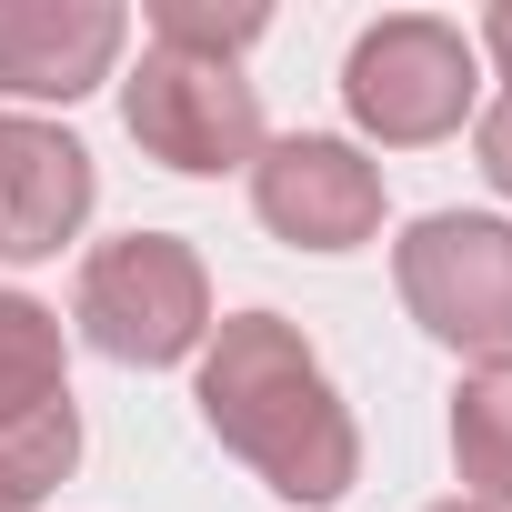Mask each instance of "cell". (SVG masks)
<instances>
[{
  "mask_svg": "<svg viewBox=\"0 0 512 512\" xmlns=\"http://www.w3.org/2000/svg\"><path fill=\"white\" fill-rule=\"evenodd\" d=\"M81 462V402L61 372V312L0 292V492L41 502Z\"/></svg>",
  "mask_w": 512,
  "mask_h": 512,
  "instance_id": "6",
  "label": "cell"
},
{
  "mask_svg": "<svg viewBox=\"0 0 512 512\" xmlns=\"http://www.w3.org/2000/svg\"><path fill=\"white\" fill-rule=\"evenodd\" d=\"M121 11L111 0H0V91L21 101H81L121 61Z\"/></svg>",
  "mask_w": 512,
  "mask_h": 512,
  "instance_id": "9",
  "label": "cell"
},
{
  "mask_svg": "<svg viewBox=\"0 0 512 512\" xmlns=\"http://www.w3.org/2000/svg\"><path fill=\"white\" fill-rule=\"evenodd\" d=\"M432 512H492V502H462V492H452V502H432Z\"/></svg>",
  "mask_w": 512,
  "mask_h": 512,
  "instance_id": "14",
  "label": "cell"
},
{
  "mask_svg": "<svg viewBox=\"0 0 512 512\" xmlns=\"http://www.w3.org/2000/svg\"><path fill=\"white\" fill-rule=\"evenodd\" d=\"M91 151L61 121L0 111V262H51V251L91 221Z\"/></svg>",
  "mask_w": 512,
  "mask_h": 512,
  "instance_id": "8",
  "label": "cell"
},
{
  "mask_svg": "<svg viewBox=\"0 0 512 512\" xmlns=\"http://www.w3.org/2000/svg\"><path fill=\"white\" fill-rule=\"evenodd\" d=\"M121 131L161 161V171H241L262 161V91L231 61H181V51H141V71L121 81Z\"/></svg>",
  "mask_w": 512,
  "mask_h": 512,
  "instance_id": "5",
  "label": "cell"
},
{
  "mask_svg": "<svg viewBox=\"0 0 512 512\" xmlns=\"http://www.w3.org/2000/svg\"><path fill=\"white\" fill-rule=\"evenodd\" d=\"M472 151H482V181H492V191L512 201V91H502V101H492V111L472 121Z\"/></svg>",
  "mask_w": 512,
  "mask_h": 512,
  "instance_id": "12",
  "label": "cell"
},
{
  "mask_svg": "<svg viewBox=\"0 0 512 512\" xmlns=\"http://www.w3.org/2000/svg\"><path fill=\"white\" fill-rule=\"evenodd\" d=\"M452 462H462V502L512 512V352L462 372V392H452Z\"/></svg>",
  "mask_w": 512,
  "mask_h": 512,
  "instance_id": "10",
  "label": "cell"
},
{
  "mask_svg": "<svg viewBox=\"0 0 512 512\" xmlns=\"http://www.w3.org/2000/svg\"><path fill=\"white\" fill-rule=\"evenodd\" d=\"M0 512H41V502H21V492H0Z\"/></svg>",
  "mask_w": 512,
  "mask_h": 512,
  "instance_id": "15",
  "label": "cell"
},
{
  "mask_svg": "<svg viewBox=\"0 0 512 512\" xmlns=\"http://www.w3.org/2000/svg\"><path fill=\"white\" fill-rule=\"evenodd\" d=\"M262 31H272L262 0H151V51L181 61H241Z\"/></svg>",
  "mask_w": 512,
  "mask_h": 512,
  "instance_id": "11",
  "label": "cell"
},
{
  "mask_svg": "<svg viewBox=\"0 0 512 512\" xmlns=\"http://www.w3.org/2000/svg\"><path fill=\"white\" fill-rule=\"evenodd\" d=\"M392 282L412 302V322L452 352L502 362L512 352V221L492 211H432L392 241Z\"/></svg>",
  "mask_w": 512,
  "mask_h": 512,
  "instance_id": "3",
  "label": "cell"
},
{
  "mask_svg": "<svg viewBox=\"0 0 512 512\" xmlns=\"http://www.w3.org/2000/svg\"><path fill=\"white\" fill-rule=\"evenodd\" d=\"M482 51H492L502 81H512V0H492V11H482Z\"/></svg>",
  "mask_w": 512,
  "mask_h": 512,
  "instance_id": "13",
  "label": "cell"
},
{
  "mask_svg": "<svg viewBox=\"0 0 512 512\" xmlns=\"http://www.w3.org/2000/svg\"><path fill=\"white\" fill-rule=\"evenodd\" d=\"M201 422L221 452H241L282 502H342L362 482V432H352V402L332 392L322 352L302 342V322L282 312H231L211 322L201 342V382H191Z\"/></svg>",
  "mask_w": 512,
  "mask_h": 512,
  "instance_id": "1",
  "label": "cell"
},
{
  "mask_svg": "<svg viewBox=\"0 0 512 512\" xmlns=\"http://www.w3.org/2000/svg\"><path fill=\"white\" fill-rule=\"evenodd\" d=\"M472 91H482V81H472V41H462L452 21H432V11L372 21V31L352 41V61H342L352 121H362L372 141H392V151L452 141L462 111H472Z\"/></svg>",
  "mask_w": 512,
  "mask_h": 512,
  "instance_id": "4",
  "label": "cell"
},
{
  "mask_svg": "<svg viewBox=\"0 0 512 512\" xmlns=\"http://www.w3.org/2000/svg\"><path fill=\"white\" fill-rule=\"evenodd\" d=\"M71 322L101 362L121 372H161L181 352L211 342V282H201V251L181 231H121L81 262V292H71Z\"/></svg>",
  "mask_w": 512,
  "mask_h": 512,
  "instance_id": "2",
  "label": "cell"
},
{
  "mask_svg": "<svg viewBox=\"0 0 512 512\" xmlns=\"http://www.w3.org/2000/svg\"><path fill=\"white\" fill-rule=\"evenodd\" d=\"M251 211L292 251H352L382 231V171L332 131H292V141H262V161H251Z\"/></svg>",
  "mask_w": 512,
  "mask_h": 512,
  "instance_id": "7",
  "label": "cell"
}]
</instances>
